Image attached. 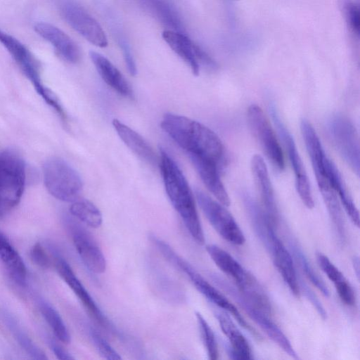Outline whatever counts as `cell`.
Listing matches in <instances>:
<instances>
[{
  "instance_id": "obj_1",
  "label": "cell",
  "mask_w": 360,
  "mask_h": 360,
  "mask_svg": "<svg viewBox=\"0 0 360 360\" xmlns=\"http://www.w3.org/2000/svg\"><path fill=\"white\" fill-rule=\"evenodd\" d=\"M161 128L188 155L202 157L221 168L226 161L223 143L210 128L184 115L165 113Z\"/></svg>"
},
{
  "instance_id": "obj_2",
  "label": "cell",
  "mask_w": 360,
  "mask_h": 360,
  "mask_svg": "<svg viewBox=\"0 0 360 360\" xmlns=\"http://www.w3.org/2000/svg\"><path fill=\"white\" fill-rule=\"evenodd\" d=\"M159 166L167 195L193 239L205 243L193 192L182 171L164 148L160 150Z\"/></svg>"
},
{
  "instance_id": "obj_3",
  "label": "cell",
  "mask_w": 360,
  "mask_h": 360,
  "mask_svg": "<svg viewBox=\"0 0 360 360\" xmlns=\"http://www.w3.org/2000/svg\"><path fill=\"white\" fill-rule=\"evenodd\" d=\"M205 248L219 269L235 281L240 292L270 316L272 313L271 303L269 296L255 277L220 247L210 244Z\"/></svg>"
},
{
  "instance_id": "obj_4",
  "label": "cell",
  "mask_w": 360,
  "mask_h": 360,
  "mask_svg": "<svg viewBox=\"0 0 360 360\" xmlns=\"http://www.w3.org/2000/svg\"><path fill=\"white\" fill-rule=\"evenodd\" d=\"M0 43L7 50L25 77L44 101L58 114L63 122L67 115L59 99L42 82L39 64L29 49L20 41L0 29Z\"/></svg>"
},
{
  "instance_id": "obj_5",
  "label": "cell",
  "mask_w": 360,
  "mask_h": 360,
  "mask_svg": "<svg viewBox=\"0 0 360 360\" xmlns=\"http://www.w3.org/2000/svg\"><path fill=\"white\" fill-rule=\"evenodd\" d=\"M25 164L21 155L11 148L0 153V215L20 201L25 186Z\"/></svg>"
},
{
  "instance_id": "obj_6",
  "label": "cell",
  "mask_w": 360,
  "mask_h": 360,
  "mask_svg": "<svg viewBox=\"0 0 360 360\" xmlns=\"http://www.w3.org/2000/svg\"><path fill=\"white\" fill-rule=\"evenodd\" d=\"M45 186L55 198L64 202L78 199L83 188L79 173L65 160L58 157L49 158L43 165Z\"/></svg>"
},
{
  "instance_id": "obj_7",
  "label": "cell",
  "mask_w": 360,
  "mask_h": 360,
  "mask_svg": "<svg viewBox=\"0 0 360 360\" xmlns=\"http://www.w3.org/2000/svg\"><path fill=\"white\" fill-rule=\"evenodd\" d=\"M213 282L226 292L243 309L248 316L276 343L285 352L294 359H298L297 354L290 342L282 330L269 318V315L259 309L245 297L231 283L217 274H212Z\"/></svg>"
},
{
  "instance_id": "obj_8",
  "label": "cell",
  "mask_w": 360,
  "mask_h": 360,
  "mask_svg": "<svg viewBox=\"0 0 360 360\" xmlns=\"http://www.w3.org/2000/svg\"><path fill=\"white\" fill-rule=\"evenodd\" d=\"M195 193L200 209L215 231L229 243L236 245H243L245 236L224 205L200 190H195Z\"/></svg>"
},
{
  "instance_id": "obj_9",
  "label": "cell",
  "mask_w": 360,
  "mask_h": 360,
  "mask_svg": "<svg viewBox=\"0 0 360 360\" xmlns=\"http://www.w3.org/2000/svg\"><path fill=\"white\" fill-rule=\"evenodd\" d=\"M63 19L91 44L103 48L108 39L100 24L75 0H56Z\"/></svg>"
},
{
  "instance_id": "obj_10",
  "label": "cell",
  "mask_w": 360,
  "mask_h": 360,
  "mask_svg": "<svg viewBox=\"0 0 360 360\" xmlns=\"http://www.w3.org/2000/svg\"><path fill=\"white\" fill-rule=\"evenodd\" d=\"M328 130L339 154L359 176V140L353 123L345 116H333L328 123Z\"/></svg>"
},
{
  "instance_id": "obj_11",
  "label": "cell",
  "mask_w": 360,
  "mask_h": 360,
  "mask_svg": "<svg viewBox=\"0 0 360 360\" xmlns=\"http://www.w3.org/2000/svg\"><path fill=\"white\" fill-rule=\"evenodd\" d=\"M249 126L272 165L282 171L284 158L273 129L262 108L255 104L249 106L247 112Z\"/></svg>"
},
{
  "instance_id": "obj_12",
  "label": "cell",
  "mask_w": 360,
  "mask_h": 360,
  "mask_svg": "<svg viewBox=\"0 0 360 360\" xmlns=\"http://www.w3.org/2000/svg\"><path fill=\"white\" fill-rule=\"evenodd\" d=\"M271 113L278 134L288 154L290 162L295 176V186L297 193L305 206L309 209H311L314 206L312 193L304 165L297 151L294 139L281 120L277 110L274 106L271 108Z\"/></svg>"
},
{
  "instance_id": "obj_13",
  "label": "cell",
  "mask_w": 360,
  "mask_h": 360,
  "mask_svg": "<svg viewBox=\"0 0 360 360\" xmlns=\"http://www.w3.org/2000/svg\"><path fill=\"white\" fill-rule=\"evenodd\" d=\"M65 221L71 233L75 249L84 265L95 274L105 272V256L91 234L72 216H67Z\"/></svg>"
},
{
  "instance_id": "obj_14",
  "label": "cell",
  "mask_w": 360,
  "mask_h": 360,
  "mask_svg": "<svg viewBox=\"0 0 360 360\" xmlns=\"http://www.w3.org/2000/svg\"><path fill=\"white\" fill-rule=\"evenodd\" d=\"M180 271L186 275L195 288L208 300L231 314L238 323L248 330L255 338L257 340L262 339L259 332L245 321L238 309L217 288L206 281L187 261L182 264Z\"/></svg>"
},
{
  "instance_id": "obj_15",
  "label": "cell",
  "mask_w": 360,
  "mask_h": 360,
  "mask_svg": "<svg viewBox=\"0 0 360 360\" xmlns=\"http://www.w3.org/2000/svg\"><path fill=\"white\" fill-rule=\"evenodd\" d=\"M274 228L273 225L269 226L263 245L271 253L276 269L290 291L298 296L300 289L292 255L276 235Z\"/></svg>"
},
{
  "instance_id": "obj_16",
  "label": "cell",
  "mask_w": 360,
  "mask_h": 360,
  "mask_svg": "<svg viewBox=\"0 0 360 360\" xmlns=\"http://www.w3.org/2000/svg\"><path fill=\"white\" fill-rule=\"evenodd\" d=\"M54 253V264L60 276L73 291L94 319L105 329L114 331V327L102 312L93 297L76 276L69 264L60 255Z\"/></svg>"
},
{
  "instance_id": "obj_17",
  "label": "cell",
  "mask_w": 360,
  "mask_h": 360,
  "mask_svg": "<svg viewBox=\"0 0 360 360\" xmlns=\"http://www.w3.org/2000/svg\"><path fill=\"white\" fill-rule=\"evenodd\" d=\"M35 32L53 46L58 56L71 64L78 63L81 58L77 44L63 30L55 25L39 22L34 25Z\"/></svg>"
},
{
  "instance_id": "obj_18",
  "label": "cell",
  "mask_w": 360,
  "mask_h": 360,
  "mask_svg": "<svg viewBox=\"0 0 360 360\" xmlns=\"http://www.w3.org/2000/svg\"><path fill=\"white\" fill-rule=\"evenodd\" d=\"M251 170L255 185L264 207V211L275 226L277 224L279 214L274 189L269 176L266 163L259 155H255L251 160Z\"/></svg>"
},
{
  "instance_id": "obj_19",
  "label": "cell",
  "mask_w": 360,
  "mask_h": 360,
  "mask_svg": "<svg viewBox=\"0 0 360 360\" xmlns=\"http://www.w3.org/2000/svg\"><path fill=\"white\" fill-rule=\"evenodd\" d=\"M201 180L218 201L224 206L230 205V199L220 179L219 166L212 160L202 157L188 155Z\"/></svg>"
},
{
  "instance_id": "obj_20",
  "label": "cell",
  "mask_w": 360,
  "mask_h": 360,
  "mask_svg": "<svg viewBox=\"0 0 360 360\" xmlns=\"http://www.w3.org/2000/svg\"><path fill=\"white\" fill-rule=\"evenodd\" d=\"M90 58L102 79L114 91L126 98H133L131 86L120 71L104 56L89 52Z\"/></svg>"
},
{
  "instance_id": "obj_21",
  "label": "cell",
  "mask_w": 360,
  "mask_h": 360,
  "mask_svg": "<svg viewBox=\"0 0 360 360\" xmlns=\"http://www.w3.org/2000/svg\"><path fill=\"white\" fill-rule=\"evenodd\" d=\"M112 126L120 139L134 153L148 164H159L153 148L138 132L117 119L112 120Z\"/></svg>"
},
{
  "instance_id": "obj_22",
  "label": "cell",
  "mask_w": 360,
  "mask_h": 360,
  "mask_svg": "<svg viewBox=\"0 0 360 360\" xmlns=\"http://www.w3.org/2000/svg\"><path fill=\"white\" fill-rule=\"evenodd\" d=\"M215 316L221 330L231 345V350L229 352L231 358L237 359H252V351L248 342L229 315L217 312Z\"/></svg>"
},
{
  "instance_id": "obj_23",
  "label": "cell",
  "mask_w": 360,
  "mask_h": 360,
  "mask_svg": "<svg viewBox=\"0 0 360 360\" xmlns=\"http://www.w3.org/2000/svg\"><path fill=\"white\" fill-rule=\"evenodd\" d=\"M162 36L171 49L189 66L193 74L198 75L200 65L194 52L195 43L185 33L172 30L163 31Z\"/></svg>"
},
{
  "instance_id": "obj_24",
  "label": "cell",
  "mask_w": 360,
  "mask_h": 360,
  "mask_svg": "<svg viewBox=\"0 0 360 360\" xmlns=\"http://www.w3.org/2000/svg\"><path fill=\"white\" fill-rule=\"evenodd\" d=\"M0 259L15 283L24 286L27 281L25 264L7 237L0 231Z\"/></svg>"
},
{
  "instance_id": "obj_25",
  "label": "cell",
  "mask_w": 360,
  "mask_h": 360,
  "mask_svg": "<svg viewBox=\"0 0 360 360\" xmlns=\"http://www.w3.org/2000/svg\"><path fill=\"white\" fill-rule=\"evenodd\" d=\"M319 266L333 283L342 302L349 307H353L356 303L354 291L345 278L342 272L330 262L323 254L319 252L316 255Z\"/></svg>"
},
{
  "instance_id": "obj_26",
  "label": "cell",
  "mask_w": 360,
  "mask_h": 360,
  "mask_svg": "<svg viewBox=\"0 0 360 360\" xmlns=\"http://www.w3.org/2000/svg\"><path fill=\"white\" fill-rule=\"evenodd\" d=\"M326 160L325 164L326 177L336 192L352 221L355 226L359 227V211L347 191L342 176L333 162L328 158H327Z\"/></svg>"
},
{
  "instance_id": "obj_27",
  "label": "cell",
  "mask_w": 360,
  "mask_h": 360,
  "mask_svg": "<svg viewBox=\"0 0 360 360\" xmlns=\"http://www.w3.org/2000/svg\"><path fill=\"white\" fill-rule=\"evenodd\" d=\"M169 30L184 33V26L175 7L168 0H138Z\"/></svg>"
},
{
  "instance_id": "obj_28",
  "label": "cell",
  "mask_w": 360,
  "mask_h": 360,
  "mask_svg": "<svg viewBox=\"0 0 360 360\" xmlns=\"http://www.w3.org/2000/svg\"><path fill=\"white\" fill-rule=\"evenodd\" d=\"M70 213L81 223L92 229L100 227L103 222L100 210L89 200L77 199L72 202Z\"/></svg>"
},
{
  "instance_id": "obj_29",
  "label": "cell",
  "mask_w": 360,
  "mask_h": 360,
  "mask_svg": "<svg viewBox=\"0 0 360 360\" xmlns=\"http://www.w3.org/2000/svg\"><path fill=\"white\" fill-rule=\"evenodd\" d=\"M38 307L42 316L58 340L65 344L70 342L68 330L58 311L46 301L39 300Z\"/></svg>"
},
{
  "instance_id": "obj_30",
  "label": "cell",
  "mask_w": 360,
  "mask_h": 360,
  "mask_svg": "<svg viewBox=\"0 0 360 360\" xmlns=\"http://www.w3.org/2000/svg\"><path fill=\"white\" fill-rule=\"evenodd\" d=\"M290 249L294 255L296 261L298 262L302 270L309 280L315 285L326 297H329L330 292L323 280L319 276L314 268L309 263L302 248L292 239L290 240Z\"/></svg>"
},
{
  "instance_id": "obj_31",
  "label": "cell",
  "mask_w": 360,
  "mask_h": 360,
  "mask_svg": "<svg viewBox=\"0 0 360 360\" xmlns=\"http://www.w3.org/2000/svg\"><path fill=\"white\" fill-rule=\"evenodd\" d=\"M5 321L14 338L27 354L34 359L44 360L46 359L45 354L34 344L12 317L6 316Z\"/></svg>"
},
{
  "instance_id": "obj_32",
  "label": "cell",
  "mask_w": 360,
  "mask_h": 360,
  "mask_svg": "<svg viewBox=\"0 0 360 360\" xmlns=\"http://www.w3.org/2000/svg\"><path fill=\"white\" fill-rule=\"evenodd\" d=\"M195 316L208 357L211 360H216L218 359L219 352L214 332L199 312H195Z\"/></svg>"
},
{
  "instance_id": "obj_33",
  "label": "cell",
  "mask_w": 360,
  "mask_h": 360,
  "mask_svg": "<svg viewBox=\"0 0 360 360\" xmlns=\"http://www.w3.org/2000/svg\"><path fill=\"white\" fill-rule=\"evenodd\" d=\"M338 5L349 28L356 37H359L360 31L359 6L352 0H339Z\"/></svg>"
},
{
  "instance_id": "obj_34",
  "label": "cell",
  "mask_w": 360,
  "mask_h": 360,
  "mask_svg": "<svg viewBox=\"0 0 360 360\" xmlns=\"http://www.w3.org/2000/svg\"><path fill=\"white\" fill-rule=\"evenodd\" d=\"M90 338L95 347L103 358L108 360L121 359V356L117 351L114 349L101 334L94 329L90 330Z\"/></svg>"
},
{
  "instance_id": "obj_35",
  "label": "cell",
  "mask_w": 360,
  "mask_h": 360,
  "mask_svg": "<svg viewBox=\"0 0 360 360\" xmlns=\"http://www.w3.org/2000/svg\"><path fill=\"white\" fill-rule=\"evenodd\" d=\"M30 257L32 262L43 269H47L51 264L50 259L43 246L37 243L30 250Z\"/></svg>"
},
{
  "instance_id": "obj_36",
  "label": "cell",
  "mask_w": 360,
  "mask_h": 360,
  "mask_svg": "<svg viewBox=\"0 0 360 360\" xmlns=\"http://www.w3.org/2000/svg\"><path fill=\"white\" fill-rule=\"evenodd\" d=\"M302 289L305 296L307 297V299L311 302V304L314 305V307L316 308L318 313L320 314V316L325 319L327 317V313L317 298V297L314 295V293L309 288V287L302 283L301 286H300V289Z\"/></svg>"
},
{
  "instance_id": "obj_37",
  "label": "cell",
  "mask_w": 360,
  "mask_h": 360,
  "mask_svg": "<svg viewBox=\"0 0 360 360\" xmlns=\"http://www.w3.org/2000/svg\"><path fill=\"white\" fill-rule=\"evenodd\" d=\"M49 345L54 353V354L59 359L69 360L73 359L74 357L67 351H65L60 345L56 342L54 340H50Z\"/></svg>"
},
{
  "instance_id": "obj_38",
  "label": "cell",
  "mask_w": 360,
  "mask_h": 360,
  "mask_svg": "<svg viewBox=\"0 0 360 360\" xmlns=\"http://www.w3.org/2000/svg\"><path fill=\"white\" fill-rule=\"evenodd\" d=\"M352 264H353L355 274H356L357 278H359V259L358 257H354L353 258Z\"/></svg>"
},
{
  "instance_id": "obj_39",
  "label": "cell",
  "mask_w": 360,
  "mask_h": 360,
  "mask_svg": "<svg viewBox=\"0 0 360 360\" xmlns=\"http://www.w3.org/2000/svg\"><path fill=\"white\" fill-rule=\"evenodd\" d=\"M0 217H1V215H0Z\"/></svg>"
}]
</instances>
